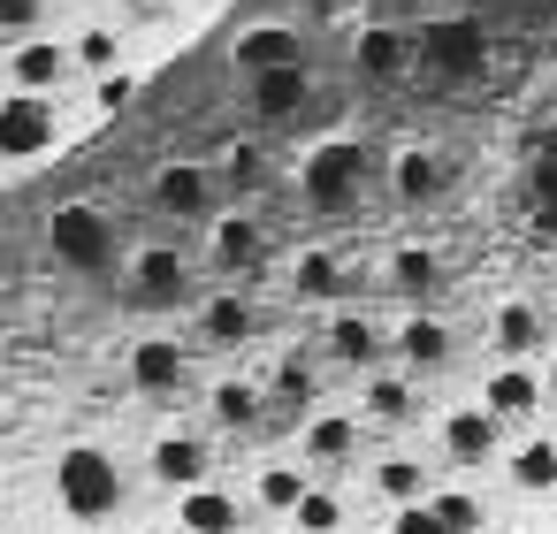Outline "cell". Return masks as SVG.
<instances>
[{"label": "cell", "mask_w": 557, "mask_h": 534, "mask_svg": "<svg viewBox=\"0 0 557 534\" xmlns=\"http://www.w3.org/2000/svg\"><path fill=\"white\" fill-rule=\"evenodd\" d=\"M54 504H62V519H77V526H108V519L131 504L123 458H115L108 443H62V450H54Z\"/></svg>", "instance_id": "1"}, {"label": "cell", "mask_w": 557, "mask_h": 534, "mask_svg": "<svg viewBox=\"0 0 557 534\" xmlns=\"http://www.w3.org/2000/svg\"><path fill=\"white\" fill-rule=\"evenodd\" d=\"M367 176H374V153L351 131H329V138H313L298 153V199H306V214H351L367 199Z\"/></svg>", "instance_id": "2"}, {"label": "cell", "mask_w": 557, "mask_h": 534, "mask_svg": "<svg viewBox=\"0 0 557 534\" xmlns=\"http://www.w3.org/2000/svg\"><path fill=\"white\" fill-rule=\"evenodd\" d=\"M47 252H54L62 275L100 283V275L123 268V229H115L108 207H92V199H62V207L47 214Z\"/></svg>", "instance_id": "3"}, {"label": "cell", "mask_w": 557, "mask_h": 534, "mask_svg": "<svg viewBox=\"0 0 557 534\" xmlns=\"http://www.w3.org/2000/svg\"><path fill=\"white\" fill-rule=\"evenodd\" d=\"M222 207H230V199H222L214 161H161V169H153V214H161V222L207 229Z\"/></svg>", "instance_id": "4"}, {"label": "cell", "mask_w": 557, "mask_h": 534, "mask_svg": "<svg viewBox=\"0 0 557 534\" xmlns=\"http://www.w3.org/2000/svg\"><path fill=\"white\" fill-rule=\"evenodd\" d=\"M62 146V100L47 92H0V161H47Z\"/></svg>", "instance_id": "5"}, {"label": "cell", "mask_w": 557, "mask_h": 534, "mask_svg": "<svg viewBox=\"0 0 557 534\" xmlns=\"http://www.w3.org/2000/svg\"><path fill=\"white\" fill-rule=\"evenodd\" d=\"M191 275H199V268H191V252H184V245H169V237H146V245L123 260L131 298H138V306H153V313H161V306H184V298H191Z\"/></svg>", "instance_id": "6"}, {"label": "cell", "mask_w": 557, "mask_h": 534, "mask_svg": "<svg viewBox=\"0 0 557 534\" xmlns=\"http://www.w3.org/2000/svg\"><path fill=\"white\" fill-rule=\"evenodd\" d=\"M488 62V32L473 16H435L412 32V70H435V77H473Z\"/></svg>", "instance_id": "7"}, {"label": "cell", "mask_w": 557, "mask_h": 534, "mask_svg": "<svg viewBox=\"0 0 557 534\" xmlns=\"http://www.w3.org/2000/svg\"><path fill=\"white\" fill-rule=\"evenodd\" d=\"M382 359H397V374L428 382V374H443L458 359V328L443 313H405L397 328H382Z\"/></svg>", "instance_id": "8"}, {"label": "cell", "mask_w": 557, "mask_h": 534, "mask_svg": "<svg viewBox=\"0 0 557 534\" xmlns=\"http://www.w3.org/2000/svg\"><path fill=\"white\" fill-rule=\"evenodd\" d=\"M435 443H443V458H450L458 473H481V465H496V458H504L511 427L473 397V405H450V412L435 420Z\"/></svg>", "instance_id": "9"}, {"label": "cell", "mask_w": 557, "mask_h": 534, "mask_svg": "<svg viewBox=\"0 0 557 534\" xmlns=\"http://www.w3.org/2000/svg\"><path fill=\"white\" fill-rule=\"evenodd\" d=\"M70 85H77V70H70V39L32 32V39H16L9 54H0V92H47V100H62Z\"/></svg>", "instance_id": "10"}, {"label": "cell", "mask_w": 557, "mask_h": 534, "mask_svg": "<svg viewBox=\"0 0 557 534\" xmlns=\"http://www.w3.org/2000/svg\"><path fill=\"white\" fill-rule=\"evenodd\" d=\"M146 481L169 488V496L214 481V443H207V427H161V435L146 443Z\"/></svg>", "instance_id": "11"}, {"label": "cell", "mask_w": 557, "mask_h": 534, "mask_svg": "<svg viewBox=\"0 0 557 534\" xmlns=\"http://www.w3.org/2000/svg\"><path fill=\"white\" fill-rule=\"evenodd\" d=\"M382 176H389V199L397 207H443L450 199V153H435L428 138H405L382 161Z\"/></svg>", "instance_id": "12"}, {"label": "cell", "mask_w": 557, "mask_h": 534, "mask_svg": "<svg viewBox=\"0 0 557 534\" xmlns=\"http://www.w3.org/2000/svg\"><path fill=\"white\" fill-rule=\"evenodd\" d=\"M123 382L138 397H184L191 389V344L184 336H138L123 351Z\"/></svg>", "instance_id": "13"}, {"label": "cell", "mask_w": 557, "mask_h": 534, "mask_svg": "<svg viewBox=\"0 0 557 534\" xmlns=\"http://www.w3.org/2000/svg\"><path fill=\"white\" fill-rule=\"evenodd\" d=\"M359 443H367V420L344 412V405H321V412L298 420V465H306V473H336V465H351Z\"/></svg>", "instance_id": "14"}, {"label": "cell", "mask_w": 557, "mask_h": 534, "mask_svg": "<svg viewBox=\"0 0 557 534\" xmlns=\"http://www.w3.org/2000/svg\"><path fill=\"white\" fill-rule=\"evenodd\" d=\"M230 62H237V77L298 70V62H306V32H298L290 16H260V24H245V32L230 39Z\"/></svg>", "instance_id": "15"}, {"label": "cell", "mask_w": 557, "mask_h": 534, "mask_svg": "<svg viewBox=\"0 0 557 534\" xmlns=\"http://www.w3.org/2000/svg\"><path fill=\"white\" fill-rule=\"evenodd\" d=\"M260 252H268L260 207H222V214L207 222V268H214V275H245V268H260Z\"/></svg>", "instance_id": "16"}, {"label": "cell", "mask_w": 557, "mask_h": 534, "mask_svg": "<svg viewBox=\"0 0 557 534\" xmlns=\"http://www.w3.org/2000/svg\"><path fill=\"white\" fill-rule=\"evenodd\" d=\"M191 336H199L207 351H245V344L260 336V306H252L245 290H207V298L191 306Z\"/></svg>", "instance_id": "17"}, {"label": "cell", "mask_w": 557, "mask_h": 534, "mask_svg": "<svg viewBox=\"0 0 557 534\" xmlns=\"http://www.w3.org/2000/svg\"><path fill=\"white\" fill-rule=\"evenodd\" d=\"M306 100H313V70H306V62H298V70L245 77V115H252L260 131H283V123H298V115H306Z\"/></svg>", "instance_id": "18"}, {"label": "cell", "mask_w": 557, "mask_h": 534, "mask_svg": "<svg viewBox=\"0 0 557 534\" xmlns=\"http://www.w3.org/2000/svg\"><path fill=\"white\" fill-rule=\"evenodd\" d=\"M321 359H336V367H351V374L382 367V321L359 313V306H329V321H321Z\"/></svg>", "instance_id": "19"}, {"label": "cell", "mask_w": 557, "mask_h": 534, "mask_svg": "<svg viewBox=\"0 0 557 534\" xmlns=\"http://www.w3.org/2000/svg\"><path fill=\"white\" fill-rule=\"evenodd\" d=\"M481 405H488L504 427L534 420V412H542V367H534V359H496L488 382H481Z\"/></svg>", "instance_id": "20"}, {"label": "cell", "mask_w": 557, "mask_h": 534, "mask_svg": "<svg viewBox=\"0 0 557 534\" xmlns=\"http://www.w3.org/2000/svg\"><path fill=\"white\" fill-rule=\"evenodd\" d=\"M351 70H359L367 85L412 77V32H397V24H359V32H351Z\"/></svg>", "instance_id": "21"}, {"label": "cell", "mask_w": 557, "mask_h": 534, "mask_svg": "<svg viewBox=\"0 0 557 534\" xmlns=\"http://www.w3.org/2000/svg\"><path fill=\"white\" fill-rule=\"evenodd\" d=\"M359 420H374V427H420V382L397 374V367H367V382H359Z\"/></svg>", "instance_id": "22"}, {"label": "cell", "mask_w": 557, "mask_h": 534, "mask_svg": "<svg viewBox=\"0 0 557 534\" xmlns=\"http://www.w3.org/2000/svg\"><path fill=\"white\" fill-rule=\"evenodd\" d=\"M245 496H230L222 481H199L176 496V534H245Z\"/></svg>", "instance_id": "23"}, {"label": "cell", "mask_w": 557, "mask_h": 534, "mask_svg": "<svg viewBox=\"0 0 557 534\" xmlns=\"http://www.w3.org/2000/svg\"><path fill=\"white\" fill-rule=\"evenodd\" d=\"M504 481L519 488V496H557V435L549 427H527L519 443H504Z\"/></svg>", "instance_id": "24"}, {"label": "cell", "mask_w": 557, "mask_h": 534, "mask_svg": "<svg viewBox=\"0 0 557 534\" xmlns=\"http://www.w3.org/2000/svg\"><path fill=\"white\" fill-rule=\"evenodd\" d=\"M214 176H222V199H237V207H260V199L275 191V153H268L260 138H237V146L214 161Z\"/></svg>", "instance_id": "25"}, {"label": "cell", "mask_w": 557, "mask_h": 534, "mask_svg": "<svg viewBox=\"0 0 557 534\" xmlns=\"http://www.w3.org/2000/svg\"><path fill=\"white\" fill-rule=\"evenodd\" d=\"M382 275H389V290H397L412 313H428V298H443V283H450V275H443V260H435L428 245H412V237H405V245H389Z\"/></svg>", "instance_id": "26"}, {"label": "cell", "mask_w": 557, "mask_h": 534, "mask_svg": "<svg viewBox=\"0 0 557 534\" xmlns=\"http://www.w3.org/2000/svg\"><path fill=\"white\" fill-rule=\"evenodd\" d=\"M260 412H268V389L252 374H214L207 382V427L245 435V427H260Z\"/></svg>", "instance_id": "27"}, {"label": "cell", "mask_w": 557, "mask_h": 534, "mask_svg": "<svg viewBox=\"0 0 557 534\" xmlns=\"http://www.w3.org/2000/svg\"><path fill=\"white\" fill-rule=\"evenodd\" d=\"M367 488L397 511V504H428V488H435V465L420 458V450H382L374 465H367Z\"/></svg>", "instance_id": "28"}, {"label": "cell", "mask_w": 557, "mask_h": 534, "mask_svg": "<svg viewBox=\"0 0 557 534\" xmlns=\"http://www.w3.org/2000/svg\"><path fill=\"white\" fill-rule=\"evenodd\" d=\"M283 275H290V298H306V306H321V313L344 306V260H336L329 245H298Z\"/></svg>", "instance_id": "29"}, {"label": "cell", "mask_w": 557, "mask_h": 534, "mask_svg": "<svg viewBox=\"0 0 557 534\" xmlns=\"http://www.w3.org/2000/svg\"><path fill=\"white\" fill-rule=\"evenodd\" d=\"M488 344H496V359H534V351L549 344L542 306H534V298H504V306L488 313Z\"/></svg>", "instance_id": "30"}, {"label": "cell", "mask_w": 557, "mask_h": 534, "mask_svg": "<svg viewBox=\"0 0 557 534\" xmlns=\"http://www.w3.org/2000/svg\"><path fill=\"white\" fill-rule=\"evenodd\" d=\"M306 488H313V473H306L298 458H260V465H252V496H245V504H252V511H275V519H283V511H290V504H298Z\"/></svg>", "instance_id": "31"}, {"label": "cell", "mask_w": 557, "mask_h": 534, "mask_svg": "<svg viewBox=\"0 0 557 534\" xmlns=\"http://www.w3.org/2000/svg\"><path fill=\"white\" fill-rule=\"evenodd\" d=\"M123 62H131V39H123L115 24L70 32V70H77V77H108V70H123Z\"/></svg>", "instance_id": "32"}, {"label": "cell", "mask_w": 557, "mask_h": 534, "mask_svg": "<svg viewBox=\"0 0 557 534\" xmlns=\"http://www.w3.org/2000/svg\"><path fill=\"white\" fill-rule=\"evenodd\" d=\"M428 504H435V519H443L450 534H488V496H481L473 481H435Z\"/></svg>", "instance_id": "33"}, {"label": "cell", "mask_w": 557, "mask_h": 534, "mask_svg": "<svg viewBox=\"0 0 557 534\" xmlns=\"http://www.w3.org/2000/svg\"><path fill=\"white\" fill-rule=\"evenodd\" d=\"M290 534H344V519H351V504H344V488H329V481H313L290 511Z\"/></svg>", "instance_id": "34"}, {"label": "cell", "mask_w": 557, "mask_h": 534, "mask_svg": "<svg viewBox=\"0 0 557 534\" xmlns=\"http://www.w3.org/2000/svg\"><path fill=\"white\" fill-rule=\"evenodd\" d=\"M268 397H283V405H313L321 397V367L306 359V351H283V359H268V382H260Z\"/></svg>", "instance_id": "35"}, {"label": "cell", "mask_w": 557, "mask_h": 534, "mask_svg": "<svg viewBox=\"0 0 557 534\" xmlns=\"http://www.w3.org/2000/svg\"><path fill=\"white\" fill-rule=\"evenodd\" d=\"M85 85H92V92H85V100H92V115H123V108L138 100V70H131V62H123V70H108V77H85Z\"/></svg>", "instance_id": "36"}, {"label": "cell", "mask_w": 557, "mask_h": 534, "mask_svg": "<svg viewBox=\"0 0 557 534\" xmlns=\"http://www.w3.org/2000/svg\"><path fill=\"white\" fill-rule=\"evenodd\" d=\"M39 24H47V0H0V39H9V47L32 39Z\"/></svg>", "instance_id": "37"}, {"label": "cell", "mask_w": 557, "mask_h": 534, "mask_svg": "<svg viewBox=\"0 0 557 534\" xmlns=\"http://www.w3.org/2000/svg\"><path fill=\"white\" fill-rule=\"evenodd\" d=\"M382 534H450V526L435 519V504H397V511L382 519Z\"/></svg>", "instance_id": "38"}, {"label": "cell", "mask_w": 557, "mask_h": 534, "mask_svg": "<svg viewBox=\"0 0 557 534\" xmlns=\"http://www.w3.org/2000/svg\"><path fill=\"white\" fill-rule=\"evenodd\" d=\"M542 405H557V351H549V367H542Z\"/></svg>", "instance_id": "39"}]
</instances>
